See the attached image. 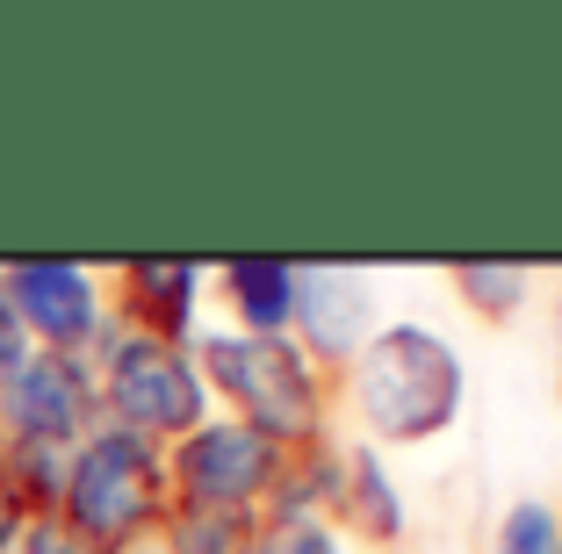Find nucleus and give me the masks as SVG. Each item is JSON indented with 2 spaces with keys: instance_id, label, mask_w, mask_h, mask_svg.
Wrapping results in <instances>:
<instances>
[{
  "instance_id": "nucleus-1",
  "label": "nucleus",
  "mask_w": 562,
  "mask_h": 554,
  "mask_svg": "<svg viewBox=\"0 0 562 554\" xmlns=\"http://www.w3.org/2000/svg\"><path fill=\"white\" fill-rule=\"evenodd\" d=\"M331 396L353 404L368 446H426L462 418V360L432 325H375Z\"/></svg>"
},
{
  "instance_id": "nucleus-2",
  "label": "nucleus",
  "mask_w": 562,
  "mask_h": 554,
  "mask_svg": "<svg viewBox=\"0 0 562 554\" xmlns=\"http://www.w3.org/2000/svg\"><path fill=\"white\" fill-rule=\"evenodd\" d=\"M202 389H216L238 410V425L267 432L274 446H317L331 418V375H317L296 339H246V331H202L195 346Z\"/></svg>"
},
{
  "instance_id": "nucleus-3",
  "label": "nucleus",
  "mask_w": 562,
  "mask_h": 554,
  "mask_svg": "<svg viewBox=\"0 0 562 554\" xmlns=\"http://www.w3.org/2000/svg\"><path fill=\"white\" fill-rule=\"evenodd\" d=\"M101 396H109L123 432H137L151 446L188 440L210 418V389H202V368L188 360V346L137 325H123L101 353Z\"/></svg>"
},
{
  "instance_id": "nucleus-4",
  "label": "nucleus",
  "mask_w": 562,
  "mask_h": 554,
  "mask_svg": "<svg viewBox=\"0 0 562 554\" xmlns=\"http://www.w3.org/2000/svg\"><path fill=\"white\" fill-rule=\"evenodd\" d=\"M66 525H80L94 547L166 525V454L123 425L94 432L66 468Z\"/></svg>"
},
{
  "instance_id": "nucleus-5",
  "label": "nucleus",
  "mask_w": 562,
  "mask_h": 554,
  "mask_svg": "<svg viewBox=\"0 0 562 554\" xmlns=\"http://www.w3.org/2000/svg\"><path fill=\"white\" fill-rule=\"evenodd\" d=\"M289 446H274L267 432L238 418H202L188 440L166 446V489L173 505H202V511H252L260 519L281 489Z\"/></svg>"
},
{
  "instance_id": "nucleus-6",
  "label": "nucleus",
  "mask_w": 562,
  "mask_h": 554,
  "mask_svg": "<svg viewBox=\"0 0 562 554\" xmlns=\"http://www.w3.org/2000/svg\"><path fill=\"white\" fill-rule=\"evenodd\" d=\"M317 375H347L353 353L375 339V289L353 267H296V331Z\"/></svg>"
},
{
  "instance_id": "nucleus-7",
  "label": "nucleus",
  "mask_w": 562,
  "mask_h": 554,
  "mask_svg": "<svg viewBox=\"0 0 562 554\" xmlns=\"http://www.w3.org/2000/svg\"><path fill=\"white\" fill-rule=\"evenodd\" d=\"M8 310L30 331H44L50 346H80L87 331H94L101 303H94V281H87L80 267L36 260V267H15V274H8Z\"/></svg>"
},
{
  "instance_id": "nucleus-8",
  "label": "nucleus",
  "mask_w": 562,
  "mask_h": 554,
  "mask_svg": "<svg viewBox=\"0 0 562 554\" xmlns=\"http://www.w3.org/2000/svg\"><path fill=\"white\" fill-rule=\"evenodd\" d=\"M8 410H15V432L22 440H44V446H66L87 418V382L66 353H30L22 375L8 382Z\"/></svg>"
},
{
  "instance_id": "nucleus-9",
  "label": "nucleus",
  "mask_w": 562,
  "mask_h": 554,
  "mask_svg": "<svg viewBox=\"0 0 562 554\" xmlns=\"http://www.w3.org/2000/svg\"><path fill=\"white\" fill-rule=\"evenodd\" d=\"M224 303H232L246 339H289L296 331V267L289 260H232L224 267Z\"/></svg>"
},
{
  "instance_id": "nucleus-10",
  "label": "nucleus",
  "mask_w": 562,
  "mask_h": 554,
  "mask_svg": "<svg viewBox=\"0 0 562 554\" xmlns=\"http://www.w3.org/2000/svg\"><path fill=\"white\" fill-rule=\"evenodd\" d=\"M331 525H353L361 540H375V547H397L404 540V497L397 483H390V468L375 461V446H347V497H339V519Z\"/></svg>"
},
{
  "instance_id": "nucleus-11",
  "label": "nucleus",
  "mask_w": 562,
  "mask_h": 554,
  "mask_svg": "<svg viewBox=\"0 0 562 554\" xmlns=\"http://www.w3.org/2000/svg\"><path fill=\"white\" fill-rule=\"evenodd\" d=\"M131 325L137 331H159V339H181L188 317H195V289L202 274L181 260H151V267H131Z\"/></svg>"
},
{
  "instance_id": "nucleus-12",
  "label": "nucleus",
  "mask_w": 562,
  "mask_h": 554,
  "mask_svg": "<svg viewBox=\"0 0 562 554\" xmlns=\"http://www.w3.org/2000/svg\"><path fill=\"white\" fill-rule=\"evenodd\" d=\"M252 533H260L252 511H202V505H173L166 511L173 554H252Z\"/></svg>"
},
{
  "instance_id": "nucleus-13",
  "label": "nucleus",
  "mask_w": 562,
  "mask_h": 554,
  "mask_svg": "<svg viewBox=\"0 0 562 554\" xmlns=\"http://www.w3.org/2000/svg\"><path fill=\"white\" fill-rule=\"evenodd\" d=\"M454 289H462V303L476 317H519L527 310V295H533V267H519V260H462L454 267Z\"/></svg>"
},
{
  "instance_id": "nucleus-14",
  "label": "nucleus",
  "mask_w": 562,
  "mask_h": 554,
  "mask_svg": "<svg viewBox=\"0 0 562 554\" xmlns=\"http://www.w3.org/2000/svg\"><path fill=\"white\" fill-rule=\"evenodd\" d=\"M252 554H353V547L325 511H260Z\"/></svg>"
},
{
  "instance_id": "nucleus-15",
  "label": "nucleus",
  "mask_w": 562,
  "mask_h": 554,
  "mask_svg": "<svg viewBox=\"0 0 562 554\" xmlns=\"http://www.w3.org/2000/svg\"><path fill=\"white\" fill-rule=\"evenodd\" d=\"M497 554H562V505L548 497H519L497 525Z\"/></svg>"
},
{
  "instance_id": "nucleus-16",
  "label": "nucleus",
  "mask_w": 562,
  "mask_h": 554,
  "mask_svg": "<svg viewBox=\"0 0 562 554\" xmlns=\"http://www.w3.org/2000/svg\"><path fill=\"white\" fill-rule=\"evenodd\" d=\"M22 554H101V547L80 533V525H66V519H36L30 540H22Z\"/></svg>"
},
{
  "instance_id": "nucleus-17",
  "label": "nucleus",
  "mask_w": 562,
  "mask_h": 554,
  "mask_svg": "<svg viewBox=\"0 0 562 554\" xmlns=\"http://www.w3.org/2000/svg\"><path fill=\"white\" fill-rule=\"evenodd\" d=\"M101 554H173V540H166V525H151V533H131V540H116V547H101Z\"/></svg>"
},
{
  "instance_id": "nucleus-18",
  "label": "nucleus",
  "mask_w": 562,
  "mask_h": 554,
  "mask_svg": "<svg viewBox=\"0 0 562 554\" xmlns=\"http://www.w3.org/2000/svg\"><path fill=\"white\" fill-rule=\"evenodd\" d=\"M15 533H22V497L0 483V547H15Z\"/></svg>"
},
{
  "instance_id": "nucleus-19",
  "label": "nucleus",
  "mask_w": 562,
  "mask_h": 554,
  "mask_svg": "<svg viewBox=\"0 0 562 554\" xmlns=\"http://www.w3.org/2000/svg\"><path fill=\"white\" fill-rule=\"evenodd\" d=\"M0 346H15V310H8V295H0Z\"/></svg>"
},
{
  "instance_id": "nucleus-20",
  "label": "nucleus",
  "mask_w": 562,
  "mask_h": 554,
  "mask_svg": "<svg viewBox=\"0 0 562 554\" xmlns=\"http://www.w3.org/2000/svg\"><path fill=\"white\" fill-rule=\"evenodd\" d=\"M555 353H562V289H555ZM555 375H562V360H555Z\"/></svg>"
}]
</instances>
